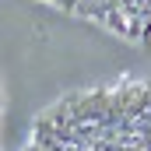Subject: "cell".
Masks as SVG:
<instances>
[{"label":"cell","mask_w":151,"mask_h":151,"mask_svg":"<svg viewBox=\"0 0 151 151\" xmlns=\"http://www.w3.org/2000/svg\"><path fill=\"white\" fill-rule=\"evenodd\" d=\"M18 151H151V77L60 95L28 123Z\"/></svg>","instance_id":"obj_1"},{"label":"cell","mask_w":151,"mask_h":151,"mask_svg":"<svg viewBox=\"0 0 151 151\" xmlns=\"http://www.w3.org/2000/svg\"><path fill=\"white\" fill-rule=\"evenodd\" d=\"M42 7L95 25L99 32L119 39L123 46L148 49L151 46V0H35Z\"/></svg>","instance_id":"obj_2"}]
</instances>
